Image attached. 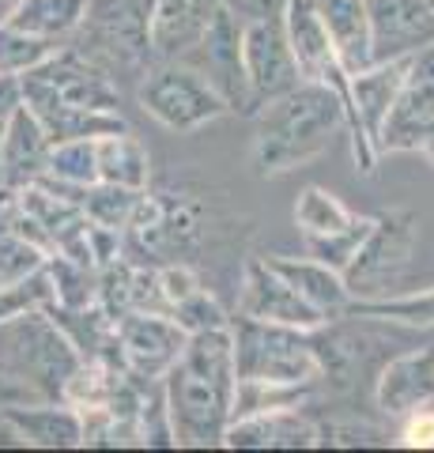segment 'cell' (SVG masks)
Returning <instances> with one entry per match:
<instances>
[{
	"mask_svg": "<svg viewBox=\"0 0 434 453\" xmlns=\"http://www.w3.org/2000/svg\"><path fill=\"white\" fill-rule=\"evenodd\" d=\"M234 336L231 325L189 333L178 363L163 374V401L171 416L174 446L212 449L223 446L234 401Z\"/></svg>",
	"mask_w": 434,
	"mask_h": 453,
	"instance_id": "cell-1",
	"label": "cell"
},
{
	"mask_svg": "<svg viewBox=\"0 0 434 453\" xmlns=\"http://www.w3.org/2000/svg\"><path fill=\"white\" fill-rule=\"evenodd\" d=\"M19 88L27 110L42 121L53 144L129 129L118 110V83L72 46H61L42 65L27 68L19 76Z\"/></svg>",
	"mask_w": 434,
	"mask_h": 453,
	"instance_id": "cell-2",
	"label": "cell"
},
{
	"mask_svg": "<svg viewBox=\"0 0 434 453\" xmlns=\"http://www.w3.org/2000/svg\"><path fill=\"white\" fill-rule=\"evenodd\" d=\"M336 133H347V106L329 88L302 80L254 110V170L261 178L291 174L317 159Z\"/></svg>",
	"mask_w": 434,
	"mask_h": 453,
	"instance_id": "cell-3",
	"label": "cell"
},
{
	"mask_svg": "<svg viewBox=\"0 0 434 453\" xmlns=\"http://www.w3.org/2000/svg\"><path fill=\"white\" fill-rule=\"evenodd\" d=\"M151 12L156 0H88L76 35L68 38L106 76L144 73L156 61L151 50Z\"/></svg>",
	"mask_w": 434,
	"mask_h": 453,
	"instance_id": "cell-4",
	"label": "cell"
},
{
	"mask_svg": "<svg viewBox=\"0 0 434 453\" xmlns=\"http://www.w3.org/2000/svg\"><path fill=\"white\" fill-rule=\"evenodd\" d=\"M231 336L238 378L295 381V386H314L321 378V356L310 333L238 314V321H231Z\"/></svg>",
	"mask_w": 434,
	"mask_h": 453,
	"instance_id": "cell-5",
	"label": "cell"
},
{
	"mask_svg": "<svg viewBox=\"0 0 434 453\" xmlns=\"http://www.w3.org/2000/svg\"><path fill=\"white\" fill-rule=\"evenodd\" d=\"M419 246V223L412 211L393 208L374 216L367 238L359 242L355 257L344 265V283L352 299H382L400 291Z\"/></svg>",
	"mask_w": 434,
	"mask_h": 453,
	"instance_id": "cell-6",
	"label": "cell"
},
{
	"mask_svg": "<svg viewBox=\"0 0 434 453\" xmlns=\"http://www.w3.org/2000/svg\"><path fill=\"white\" fill-rule=\"evenodd\" d=\"M136 98L148 118H156L171 133L204 129L208 121L227 113L223 95L189 61H151L140 73Z\"/></svg>",
	"mask_w": 434,
	"mask_h": 453,
	"instance_id": "cell-7",
	"label": "cell"
},
{
	"mask_svg": "<svg viewBox=\"0 0 434 453\" xmlns=\"http://www.w3.org/2000/svg\"><path fill=\"white\" fill-rule=\"evenodd\" d=\"M295 223L302 231L306 257L325 261L344 273V265L355 257L359 242L367 238L374 216H359L336 193L321 186H306L295 201Z\"/></svg>",
	"mask_w": 434,
	"mask_h": 453,
	"instance_id": "cell-8",
	"label": "cell"
},
{
	"mask_svg": "<svg viewBox=\"0 0 434 453\" xmlns=\"http://www.w3.org/2000/svg\"><path fill=\"white\" fill-rule=\"evenodd\" d=\"M189 333L156 310H129L114 318V344L118 363L133 381H163V374L178 363Z\"/></svg>",
	"mask_w": 434,
	"mask_h": 453,
	"instance_id": "cell-9",
	"label": "cell"
},
{
	"mask_svg": "<svg viewBox=\"0 0 434 453\" xmlns=\"http://www.w3.org/2000/svg\"><path fill=\"white\" fill-rule=\"evenodd\" d=\"M434 140V46L408 61L404 83L389 106V118L374 140V151H423Z\"/></svg>",
	"mask_w": 434,
	"mask_h": 453,
	"instance_id": "cell-10",
	"label": "cell"
},
{
	"mask_svg": "<svg viewBox=\"0 0 434 453\" xmlns=\"http://www.w3.org/2000/svg\"><path fill=\"white\" fill-rule=\"evenodd\" d=\"M186 57H197L201 61L193 68L223 95L227 110H238V113L257 110L254 91H249V80H246V65H242V19H238L234 12L219 4L212 23H208V31ZM186 57H181V61H186Z\"/></svg>",
	"mask_w": 434,
	"mask_h": 453,
	"instance_id": "cell-11",
	"label": "cell"
},
{
	"mask_svg": "<svg viewBox=\"0 0 434 453\" xmlns=\"http://www.w3.org/2000/svg\"><path fill=\"white\" fill-rule=\"evenodd\" d=\"M238 314L254 321H272V325H291L302 333L325 329L329 318L314 310L302 295L291 288V280L279 273L269 257H249L242 273V288H238Z\"/></svg>",
	"mask_w": 434,
	"mask_h": 453,
	"instance_id": "cell-12",
	"label": "cell"
},
{
	"mask_svg": "<svg viewBox=\"0 0 434 453\" xmlns=\"http://www.w3.org/2000/svg\"><path fill=\"white\" fill-rule=\"evenodd\" d=\"M242 65H246V80H249V91H254L257 106L291 88H299L302 73H299L295 50H291L284 16L242 23Z\"/></svg>",
	"mask_w": 434,
	"mask_h": 453,
	"instance_id": "cell-13",
	"label": "cell"
},
{
	"mask_svg": "<svg viewBox=\"0 0 434 453\" xmlns=\"http://www.w3.org/2000/svg\"><path fill=\"white\" fill-rule=\"evenodd\" d=\"M374 61H400L434 46L430 0H367Z\"/></svg>",
	"mask_w": 434,
	"mask_h": 453,
	"instance_id": "cell-14",
	"label": "cell"
},
{
	"mask_svg": "<svg viewBox=\"0 0 434 453\" xmlns=\"http://www.w3.org/2000/svg\"><path fill=\"white\" fill-rule=\"evenodd\" d=\"M374 401L385 416L404 419L415 408H427L434 401V344L430 348H412L404 356L389 359L377 374Z\"/></svg>",
	"mask_w": 434,
	"mask_h": 453,
	"instance_id": "cell-15",
	"label": "cell"
},
{
	"mask_svg": "<svg viewBox=\"0 0 434 453\" xmlns=\"http://www.w3.org/2000/svg\"><path fill=\"white\" fill-rule=\"evenodd\" d=\"M49 148H53V140L46 136L42 121L23 103L16 113H11L4 140H0V186L16 193L23 186H31V181L46 178Z\"/></svg>",
	"mask_w": 434,
	"mask_h": 453,
	"instance_id": "cell-16",
	"label": "cell"
},
{
	"mask_svg": "<svg viewBox=\"0 0 434 453\" xmlns=\"http://www.w3.org/2000/svg\"><path fill=\"white\" fill-rule=\"evenodd\" d=\"M321 431L299 408H276V412L231 419L223 431V446L231 449H310Z\"/></svg>",
	"mask_w": 434,
	"mask_h": 453,
	"instance_id": "cell-17",
	"label": "cell"
},
{
	"mask_svg": "<svg viewBox=\"0 0 434 453\" xmlns=\"http://www.w3.org/2000/svg\"><path fill=\"white\" fill-rule=\"evenodd\" d=\"M219 0H156L151 12V50L156 61H181L208 31Z\"/></svg>",
	"mask_w": 434,
	"mask_h": 453,
	"instance_id": "cell-18",
	"label": "cell"
},
{
	"mask_svg": "<svg viewBox=\"0 0 434 453\" xmlns=\"http://www.w3.org/2000/svg\"><path fill=\"white\" fill-rule=\"evenodd\" d=\"M321 27L340 57L344 73L355 76L367 65H374L370 50V19H367V0H310Z\"/></svg>",
	"mask_w": 434,
	"mask_h": 453,
	"instance_id": "cell-19",
	"label": "cell"
},
{
	"mask_svg": "<svg viewBox=\"0 0 434 453\" xmlns=\"http://www.w3.org/2000/svg\"><path fill=\"white\" fill-rule=\"evenodd\" d=\"M269 261L291 280V288H295L314 310H321L329 321L347 314L352 291H347L340 268H332L325 261H314V257H269Z\"/></svg>",
	"mask_w": 434,
	"mask_h": 453,
	"instance_id": "cell-20",
	"label": "cell"
},
{
	"mask_svg": "<svg viewBox=\"0 0 434 453\" xmlns=\"http://www.w3.org/2000/svg\"><path fill=\"white\" fill-rule=\"evenodd\" d=\"M95 170H99V181H106V186L148 189L151 155L129 129L103 133L95 136Z\"/></svg>",
	"mask_w": 434,
	"mask_h": 453,
	"instance_id": "cell-21",
	"label": "cell"
},
{
	"mask_svg": "<svg viewBox=\"0 0 434 453\" xmlns=\"http://www.w3.org/2000/svg\"><path fill=\"white\" fill-rule=\"evenodd\" d=\"M4 419L19 431L23 442L46 449H72L83 438V423L72 404L57 408H8Z\"/></svg>",
	"mask_w": 434,
	"mask_h": 453,
	"instance_id": "cell-22",
	"label": "cell"
},
{
	"mask_svg": "<svg viewBox=\"0 0 434 453\" xmlns=\"http://www.w3.org/2000/svg\"><path fill=\"white\" fill-rule=\"evenodd\" d=\"M83 4L88 0H19L8 23L23 35H34L61 46V42L76 35V27L83 19Z\"/></svg>",
	"mask_w": 434,
	"mask_h": 453,
	"instance_id": "cell-23",
	"label": "cell"
},
{
	"mask_svg": "<svg viewBox=\"0 0 434 453\" xmlns=\"http://www.w3.org/2000/svg\"><path fill=\"white\" fill-rule=\"evenodd\" d=\"M347 314L374 318V321L415 325V329H434V288H427V291H393V295H382V299H352Z\"/></svg>",
	"mask_w": 434,
	"mask_h": 453,
	"instance_id": "cell-24",
	"label": "cell"
},
{
	"mask_svg": "<svg viewBox=\"0 0 434 453\" xmlns=\"http://www.w3.org/2000/svg\"><path fill=\"white\" fill-rule=\"evenodd\" d=\"M310 386H295V381H269V378H238L234 381V401H231V419L276 412V408H299Z\"/></svg>",
	"mask_w": 434,
	"mask_h": 453,
	"instance_id": "cell-25",
	"label": "cell"
},
{
	"mask_svg": "<svg viewBox=\"0 0 434 453\" xmlns=\"http://www.w3.org/2000/svg\"><path fill=\"white\" fill-rule=\"evenodd\" d=\"M80 208L88 211L91 223H103L110 231H125L129 223L133 208L140 201L144 189H125V186H106V181H95V186H83V189H72Z\"/></svg>",
	"mask_w": 434,
	"mask_h": 453,
	"instance_id": "cell-26",
	"label": "cell"
},
{
	"mask_svg": "<svg viewBox=\"0 0 434 453\" xmlns=\"http://www.w3.org/2000/svg\"><path fill=\"white\" fill-rule=\"evenodd\" d=\"M57 50H61L57 42L23 35L11 23H0V73L4 76H23L27 68L42 65L49 53H57Z\"/></svg>",
	"mask_w": 434,
	"mask_h": 453,
	"instance_id": "cell-27",
	"label": "cell"
},
{
	"mask_svg": "<svg viewBox=\"0 0 434 453\" xmlns=\"http://www.w3.org/2000/svg\"><path fill=\"white\" fill-rule=\"evenodd\" d=\"M46 257L49 253L34 238H27L19 231H4L0 234V288H11V283L34 276L46 265Z\"/></svg>",
	"mask_w": 434,
	"mask_h": 453,
	"instance_id": "cell-28",
	"label": "cell"
},
{
	"mask_svg": "<svg viewBox=\"0 0 434 453\" xmlns=\"http://www.w3.org/2000/svg\"><path fill=\"white\" fill-rule=\"evenodd\" d=\"M171 318H174V321H178L186 333H201V329H212V325H231V318L223 314L219 303H216V299H212V295H208L204 288H201L197 295H193V299L181 303Z\"/></svg>",
	"mask_w": 434,
	"mask_h": 453,
	"instance_id": "cell-29",
	"label": "cell"
},
{
	"mask_svg": "<svg viewBox=\"0 0 434 453\" xmlns=\"http://www.w3.org/2000/svg\"><path fill=\"white\" fill-rule=\"evenodd\" d=\"M400 442L408 449H434V408H415L412 416H404Z\"/></svg>",
	"mask_w": 434,
	"mask_h": 453,
	"instance_id": "cell-30",
	"label": "cell"
},
{
	"mask_svg": "<svg viewBox=\"0 0 434 453\" xmlns=\"http://www.w3.org/2000/svg\"><path fill=\"white\" fill-rule=\"evenodd\" d=\"M227 12H234L238 19H269V16H284L287 0H219Z\"/></svg>",
	"mask_w": 434,
	"mask_h": 453,
	"instance_id": "cell-31",
	"label": "cell"
},
{
	"mask_svg": "<svg viewBox=\"0 0 434 453\" xmlns=\"http://www.w3.org/2000/svg\"><path fill=\"white\" fill-rule=\"evenodd\" d=\"M16 4H19V0H0V23H8V16L16 12Z\"/></svg>",
	"mask_w": 434,
	"mask_h": 453,
	"instance_id": "cell-32",
	"label": "cell"
},
{
	"mask_svg": "<svg viewBox=\"0 0 434 453\" xmlns=\"http://www.w3.org/2000/svg\"><path fill=\"white\" fill-rule=\"evenodd\" d=\"M419 155H427V159H430V163H434V140H430V144H427V148H423V151H419Z\"/></svg>",
	"mask_w": 434,
	"mask_h": 453,
	"instance_id": "cell-33",
	"label": "cell"
},
{
	"mask_svg": "<svg viewBox=\"0 0 434 453\" xmlns=\"http://www.w3.org/2000/svg\"><path fill=\"white\" fill-rule=\"evenodd\" d=\"M430 4H434V0H430Z\"/></svg>",
	"mask_w": 434,
	"mask_h": 453,
	"instance_id": "cell-34",
	"label": "cell"
}]
</instances>
